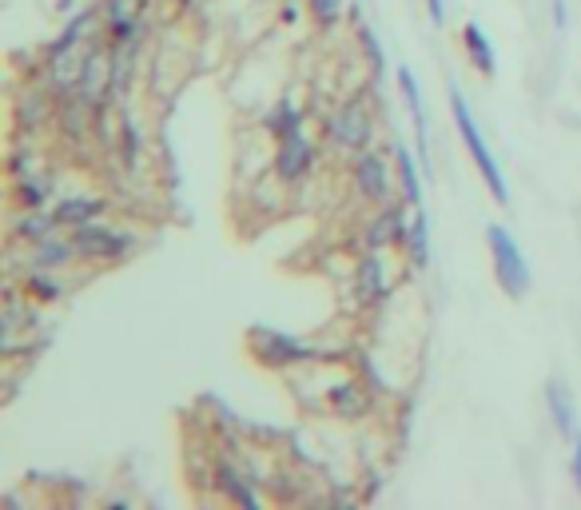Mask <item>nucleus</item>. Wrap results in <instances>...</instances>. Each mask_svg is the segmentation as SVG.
I'll use <instances>...</instances> for the list:
<instances>
[{
	"instance_id": "30",
	"label": "nucleus",
	"mask_w": 581,
	"mask_h": 510,
	"mask_svg": "<svg viewBox=\"0 0 581 510\" xmlns=\"http://www.w3.org/2000/svg\"><path fill=\"white\" fill-rule=\"evenodd\" d=\"M9 172H12V176H16V179H24V176H28V172H33V160H28V155H21V152H16V155H12Z\"/></svg>"
},
{
	"instance_id": "3",
	"label": "nucleus",
	"mask_w": 581,
	"mask_h": 510,
	"mask_svg": "<svg viewBox=\"0 0 581 510\" xmlns=\"http://www.w3.org/2000/svg\"><path fill=\"white\" fill-rule=\"evenodd\" d=\"M371 136H374V120H371V112H367V101H362V96L347 101L327 120V140L335 148H342V152H362V148L371 144Z\"/></svg>"
},
{
	"instance_id": "22",
	"label": "nucleus",
	"mask_w": 581,
	"mask_h": 510,
	"mask_svg": "<svg viewBox=\"0 0 581 510\" xmlns=\"http://www.w3.org/2000/svg\"><path fill=\"white\" fill-rule=\"evenodd\" d=\"M12 196H16V204H21V208H45L48 196H53V184H48V176H36V172H28L24 179H16Z\"/></svg>"
},
{
	"instance_id": "29",
	"label": "nucleus",
	"mask_w": 581,
	"mask_h": 510,
	"mask_svg": "<svg viewBox=\"0 0 581 510\" xmlns=\"http://www.w3.org/2000/svg\"><path fill=\"white\" fill-rule=\"evenodd\" d=\"M427 16L434 28H442L446 24V0H427Z\"/></svg>"
},
{
	"instance_id": "7",
	"label": "nucleus",
	"mask_w": 581,
	"mask_h": 510,
	"mask_svg": "<svg viewBox=\"0 0 581 510\" xmlns=\"http://www.w3.org/2000/svg\"><path fill=\"white\" fill-rule=\"evenodd\" d=\"M318 152L315 144L307 140V132L299 128V132H287L283 140H279V152H275V172H279V179H287V184H295V179H303L315 167Z\"/></svg>"
},
{
	"instance_id": "19",
	"label": "nucleus",
	"mask_w": 581,
	"mask_h": 510,
	"mask_svg": "<svg viewBox=\"0 0 581 510\" xmlns=\"http://www.w3.org/2000/svg\"><path fill=\"white\" fill-rule=\"evenodd\" d=\"M406 259H410V267H415V271H427V267H430V220H427V211H422V208H415V216H410Z\"/></svg>"
},
{
	"instance_id": "2",
	"label": "nucleus",
	"mask_w": 581,
	"mask_h": 510,
	"mask_svg": "<svg viewBox=\"0 0 581 510\" xmlns=\"http://www.w3.org/2000/svg\"><path fill=\"white\" fill-rule=\"evenodd\" d=\"M486 244H490V255H493V271H498V283H502V291L510 295V300H522L530 291V264L526 255H522V247H518V240L510 232H506L502 223H490L486 228Z\"/></svg>"
},
{
	"instance_id": "16",
	"label": "nucleus",
	"mask_w": 581,
	"mask_h": 510,
	"mask_svg": "<svg viewBox=\"0 0 581 510\" xmlns=\"http://www.w3.org/2000/svg\"><path fill=\"white\" fill-rule=\"evenodd\" d=\"M462 45H466V56H470V65L483 72V77H493L498 72V56H493V45L490 36L483 33V24L470 21L466 28H462Z\"/></svg>"
},
{
	"instance_id": "8",
	"label": "nucleus",
	"mask_w": 581,
	"mask_h": 510,
	"mask_svg": "<svg viewBox=\"0 0 581 510\" xmlns=\"http://www.w3.org/2000/svg\"><path fill=\"white\" fill-rule=\"evenodd\" d=\"M410 204H383V211L367 223V247H391V244H406L410 235Z\"/></svg>"
},
{
	"instance_id": "34",
	"label": "nucleus",
	"mask_w": 581,
	"mask_h": 510,
	"mask_svg": "<svg viewBox=\"0 0 581 510\" xmlns=\"http://www.w3.org/2000/svg\"><path fill=\"white\" fill-rule=\"evenodd\" d=\"M347 21H351V24H362V9H359V4H351V9H347Z\"/></svg>"
},
{
	"instance_id": "35",
	"label": "nucleus",
	"mask_w": 581,
	"mask_h": 510,
	"mask_svg": "<svg viewBox=\"0 0 581 510\" xmlns=\"http://www.w3.org/2000/svg\"><path fill=\"white\" fill-rule=\"evenodd\" d=\"M56 12H77V0H56Z\"/></svg>"
},
{
	"instance_id": "18",
	"label": "nucleus",
	"mask_w": 581,
	"mask_h": 510,
	"mask_svg": "<svg viewBox=\"0 0 581 510\" xmlns=\"http://www.w3.org/2000/svg\"><path fill=\"white\" fill-rule=\"evenodd\" d=\"M92 24H96V12L84 9V12H72V21L65 24V33L56 36L53 45H48L45 56H65V53H77L84 40L92 36Z\"/></svg>"
},
{
	"instance_id": "25",
	"label": "nucleus",
	"mask_w": 581,
	"mask_h": 510,
	"mask_svg": "<svg viewBox=\"0 0 581 510\" xmlns=\"http://www.w3.org/2000/svg\"><path fill=\"white\" fill-rule=\"evenodd\" d=\"M120 152H124V164H128V167L140 164V155H143V132H140V124H136L132 116H124V120H120Z\"/></svg>"
},
{
	"instance_id": "32",
	"label": "nucleus",
	"mask_w": 581,
	"mask_h": 510,
	"mask_svg": "<svg viewBox=\"0 0 581 510\" xmlns=\"http://www.w3.org/2000/svg\"><path fill=\"white\" fill-rule=\"evenodd\" d=\"M104 12H108V21H116V16H128V0H108V4H104Z\"/></svg>"
},
{
	"instance_id": "11",
	"label": "nucleus",
	"mask_w": 581,
	"mask_h": 510,
	"mask_svg": "<svg viewBox=\"0 0 581 510\" xmlns=\"http://www.w3.org/2000/svg\"><path fill=\"white\" fill-rule=\"evenodd\" d=\"M395 172H398V192H403V200L410 204V208H422V200H427V172H422V164H415V152L398 140L395 144Z\"/></svg>"
},
{
	"instance_id": "10",
	"label": "nucleus",
	"mask_w": 581,
	"mask_h": 510,
	"mask_svg": "<svg viewBox=\"0 0 581 510\" xmlns=\"http://www.w3.org/2000/svg\"><path fill=\"white\" fill-rule=\"evenodd\" d=\"M398 89H403L406 96V108H410V116H415V132H418V164H422V172H434V164H430V120H427V108H422V89H418V80L410 68H398Z\"/></svg>"
},
{
	"instance_id": "28",
	"label": "nucleus",
	"mask_w": 581,
	"mask_h": 510,
	"mask_svg": "<svg viewBox=\"0 0 581 510\" xmlns=\"http://www.w3.org/2000/svg\"><path fill=\"white\" fill-rule=\"evenodd\" d=\"M549 21L558 33H566V24H570V4L566 0H549Z\"/></svg>"
},
{
	"instance_id": "4",
	"label": "nucleus",
	"mask_w": 581,
	"mask_h": 510,
	"mask_svg": "<svg viewBox=\"0 0 581 510\" xmlns=\"http://www.w3.org/2000/svg\"><path fill=\"white\" fill-rule=\"evenodd\" d=\"M252 347L267 367H295V363H315V359H323V351H318L315 344H303V339L283 335V332H267V327L252 332Z\"/></svg>"
},
{
	"instance_id": "27",
	"label": "nucleus",
	"mask_w": 581,
	"mask_h": 510,
	"mask_svg": "<svg viewBox=\"0 0 581 510\" xmlns=\"http://www.w3.org/2000/svg\"><path fill=\"white\" fill-rule=\"evenodd\" d=\"M307 9L323 28H330L339 24V16H347V0H307Z\"/></svg>"
},
{
	"instance_id": "9",
	"label": "nucleus",
	"mask_w": 581,
	"mask_h": 510,
	"mask_svg": "<svg viewBox=\"0 0 581 510\" xmlns=\"http://www.w3.org/2000/svg\"><path fill=\"white\" fill-rule=\"evenodd\" d=\"M355 295H359V303H383L391 295L386 255H379V247H371L359 259V267H355Z\"/></svg>"
},
{
	"instance_id": "13",
	"label": "nucleus",
	"mask_w": 581,
	"mask_h": 510,
	"mask_svg": "<svg viewBox=\"0 0 581 510\" xmlns=\"http://www.w3.org/2000/svg\"><path fill=\"white\" fill-rule=\"evenodd\" d=\"M80 252H77V240L68 235V240H60V235H48V240H40V244H33V267H45V271H60V267L77 264Z\"/></svg>"
},
{
	"instance_id": "12",
	"label": "nucleus",
	"mask_w": 581,
	"mask_h": 510,
	"mask_svg": "<svg viewBox=\"0 0 581 510\" xmlns=\"http://www.w3.org/2000/svg\"><path fill=\"white\" fill-rule=\"evenodd\" d=\"M104 211H108V200H104V196H68V200L56 204L53 216L60 228H80V223L100 220Z\"/></svg>"
},
{
	"instance_id": "26",
	"label": "nucleus",
	"mask_w": 581,
	"mask_h": 510,
	"mask_svg": "<svg viewBox=\"0 0 581 510\" xmlns=\"http://www.w3.org/2000/svg\"><path fill=\"white\" fill-rule=\"evenodd\" d=\"M355 36H359V45H362V53H367V60H371L374 72H383V68H386V53H383V45H379V36H374L371 24H367V21L355 24Z\"/></svg>"
},
{
	"instance_id": "23",
	"label": "nucleus",
	"mask_w": 581,
	"mask_h": 510,
	"mask_svg": "<svg viewBox=\"0 0 581 510\" xmlns=\"http://www.w3.org/2000/svg\"><path fill=\"white\" fill-rule=\"evenodd\" d=\"M264 128L271 136H279V140H283L287 132H299V128H303V112L295 108V101H291V96H283V101L275 104L271 116L264 120Z\"/></svg>"
},
{
	"instance_id": "20",
	"label": "nucleus",
	"mask_w": 581,
	"mask_h": 510,
	"mask_svg": "<svg viewBox=\"0 0 581 510\" xmlns=\"http://www.w3.org/2000/svg\"><path fill=\"white\" fill-rule=\"evenodd\" d=\"M216 478H220V490L228 495V499L243 502V507L259 510V495H255V478H243L240 471L231 463H220L216 466Z\"/></svg>"
},
{
	"instance_id": "31",
	"label": "nucleus",
	"mask_w": 581,
	"mask_h": 510,
	"mask_svg": "<svg viewBox=\"0 0 581 510\" xmlns=\"http://www.w3.org/2000/svg\"><path fill=\"white\" fill-rule=\"evenodd\" d=\"M570 471H573V487L581 490V434L573 431V463H570Z\"/></svg>"
},
{
	"instance_id": "15",
	"label": "nucleus",
	"mask_w": 581,
	"mask_h": 510,
	"mask_svg": "<svg viewBox=\"0 0 581 510\" xmlns=\"http://www.w3.org/2000/svg\"><path fill=\"white\" fill-rule=\"evenodd\" d=\"M53 232H60V223H56V216L45 208H24V216L12 220V235L24 240V244H40V240H48Z\"/></svg>"
},
{
	"instance_id": "24",
	"label": "nucleus",
	"mask_w": 581,
	"mask_h": 510,
	"mask_svg": "<svg viewBox=\"0 0 581 510\" xmlns=\"http://www.w3.org/2000/svg\"><path fill=\"white\" fill-rule=\"evenodd\" d=\"M143 33V16L140 12H128V16H116L108 21V45H136Z\"/></svg>"
},
{
	"instance_id": "5",
	"label": "nucleus",
	"mask_w": 581,
	"mask_h": 510,
	"mask_svg": "<svg viewBox=\"0 0 581 510\" xmlns=\"http://www.w3.org/2000/svg\"><path fill=\"white\" fill-rule=\"evenodd\" d=\"M72 240H77L80 259H104V264H120L124 255L132 252V235L112 232L108 223H100V220L72 228Z\"/></svg>"
},
{
	"instance_id": "1",
	"label": "nucleus",
	"mask_w": 581,
	"mask_h": 510,
	"mask_svg": "<svg viewBox=\"0 0 581 510\" xmlns=\"http://www.w3.org/2000/svg\"><path fill=\"white\" fill-rule=\"evenodd\" d=\"M450 112H454V128H458L462 144H466V152H470V160L478 164V176L486 179V188H490L493 204H510V188H506V176H502V164L493 160L490 144H486L483 128H478V120H474L470 104H466V96H462L454 84H450Z\"/></svg>"
},
{
	"instance_id": "33",
	"label": "nucleus",
	"mask_w": 581,
	"mask_h": 510,
	"mask_svg": "<svg viewBox=\"0 0 581 510\" xmlns=\"http://www.w3.org/2000/svg\"><path fill=\"white\" fill-rule=\"evenodd\" d=\"M279 16H283V24H295L299 21V4H283V12H279Z\"/></svg>"
},
{
	"instance_id": "17",
	"label": "nucleus",
	"mask_w": 581,
	"mask_h": 510,
	"mask_svg": "<svg viewBox=\"0 0 581 510\" xmlns=\"http://www.w3.org/2000/svg\"><path fill=\"white\" fill-rule=\"evenodd\" d=\"M330 410L335 415H342V419H359V415H367L371 410V399H367V391L355 383V379H342V383H335L327 395Z\"/></svg>"
},
{
	"instance_id": "14",
	"label": "nucleus",
	"mask_w": 581,
	"mask_h": 510,
	"mask_svg": "<svg viewBox=\"0 0 581 510\" xmlns=\"http://www.w3.org/2000/svg\"><path fill=\"white\" fill-rule=\"evenodd\" d=\"M546 407H549V415H554V427L573 439V427H578V403H573L570 387H566L561 379H549L546 383Z\"/></svg>"
},
{
	"instance_id": "21",
	"label": "nucleus",
	"mask_w": 581,
	"mask_h": 510,
	"mask_svg": "<svg viewBox=\"0 0 581 510\" xmlns=\"http://www.w3.org/2000/svg\"><path fill=\"white\" fill-rule=\"evenodd\" d=\"M24 291H28V300H40V303L65 300V283L56 279V271H45V267H28Z\"/></svg>"
},
{
	"instance_id": "6",
	"label": "nucleus",
	"mask_w": 581,
	"mask_h": 510,
	"mask_svg": "<svg viewBox=\"0 0 581 510\" xmlns=\"http://www.w3.org/2000/svg\"><path fill=\"white\" fill-rule=\"evenodd\" d=\"M355 188H359L362 200L391 204V192H395V184H391V160L362 148V152L355 155Z\"/></svg>"
}]
</instances>
